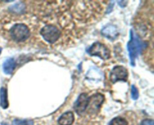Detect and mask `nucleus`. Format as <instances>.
<instances>
[{
  "instance_id": "obj_1",
  "label": "nucleus",
  "mask_w": 154,
  "mask_h": 125,
  "mask_svg": "<svg viewBox=\"0 0 154 125\" xmlns=\"http://www.w3.org/2000/svg\"><path fill=\"white\" fill-rule=\"evenodd\" d=\"M143 48V42L141 40L138 35L135 34L133 30H130V39L127 45L129 51V59L132 66H135V60L138 57Z\"/></svg>"
},
{
  "instance_id": "obj_2",
  "label": "nucleus",
  "mask_w": 154,
  "mask_h": 125,
  "mask_svg": "<svg viewBox=\"0 0 154 125\" xmlns=\"http://www.w3.org/2000/svg\"><path fill=\"white\" fill-rule=\"evenodd\" d=\"M10 35L15 42H22L29 37L30 31L24 23H17L11 28Z\"/></svg>"
},
{
  "instance_id": "obj_3",
  "label": "nucleus",
  "mask_w": 154,
  "mask_h": 125,
  "mask_svg": "<svg viewBox=\"0 0 154 125\" xmlns=\"http://www.w3.org/2000/svg\"><path fill=\"white\" fill-rule=\"evenodd\" d=\"M87 53L93 57H98L102 60H108L111 57L109 49L101 42H95L87 49Z\"/></svg>"
},
{
  "instance_id": "obj_4",
  "label": "nucleus",
  "mask_w": 154,
  "mask_h": 125,
  "mask_svg": "<svg viewBox=\"0 0 154 125\" xmlns=\"http://www.w3.org/2000/svg\"><path fill=\"white\" fill-rule=\"evenodd\" d=\"M41 35L44 38V39L46 40L48 42H49V43H54L60 37L61 33L58 30V28H57L55 26L48 24V25H46L42 29Z\"/></svg>"
},
{
  "instance_id": "obj_5",
  "label": "nucleus",
  "mask_w": 154,
  "mask_h": 125,
  "mask_svg": "<svg viewBox=\"0 0 154 125\" xmlns=\"http://www.w3.org/2000/svg\"><path fill=\"white\" fill-rule=\"evenodd\" d=\"M105 100V96L102 93H96L88 97L87 110V112H98Z\"/></svg>"
},
{
  "instance_id": "obj_6",
  "label": "nucleus",
  "mask_w": 154,
  "mask_h": 125,
  "mask_svg": "<svg viewBox=\"0 0 154 125\" xmlns=\"http://www.w3.org/2000/svg\"><path fill=\"white\" fill-rule=\"evenodd\" d=\"M128 71L124 66H116L111 70L110 74V80L113 84L118 81H126L128 79Z\"/></svg>"
},
{
  "instance_id": "obj_7",
  "label": "nucleus",
  "mask_w": 154,
  "mask_h": 125,
  "mask_svg": "<svg viewBox=\"0 0 154 125\" xmlns=\"http://www.w3.org/2000/svg\"><path fill=\"white\" fill-rule=\"evenodd\" d=\"M88 95L86 93H83L80 94L77 100L74 103V109L75 110L78 114H81L86 111L88 102Z\"/></svg>"
},
{
  "instance_id": "obj_8",
  "label": "nucleus",
  "mask_w": 154,
  "mask_h": 125,
  "mask_svg": "<svg viewBox=\"0 0 154 125\" xmlns=\"http://www.w3.org/2000/svg\"><path fill=\"white\" fill-rule=\"evenodd\" d=\"M101 33H102V36H104L107 39H110L111 41H114L119 36L117 27L113 24H108L106 27L102 29Z\"/></svg>"
},
{
  "instance_id": "obj_9",
  "label": "nucleus",
  "mask_w": 154,
  "mask_h": 125,
  "mask_svg": "<svg viewBox=\"0 0 154 125\" xmlns=\"http://www.w3.org/2000/svg\"><path fill=\"white\" fill-rule=\"evenodd\" d=\"M74 121L75 115L72 111H66L58 119V123L60 125H72Z\"/></svg>"
},
{
  "instance_id": "obj_10",
  "label": "nucleus",
  "mask_w": 154,
  "mask_h": 125,
  "mask_svg": "<svg viewBox=\"0 0 154 125\" xmlns=\"http://www.w3.org/2000/svg\"><path fill=\"white\" fill-rule=\"evenodd\" d=\"M17 66V63L14 58H8L3 63V72L6 75H11Z\"/></svg>"
},
{
  "instance_id": "obj_11",
  "label": "nucleus",
  "mask_w": 154,
  "mask_h": 125,
  "mask_svg": "<svg viewBox=\"0 0 154 125\" xmlns=\"http://www.w3.org/2000/svg\"><path fill=\"white\" fill-rule=\"evenodd\" d=\"M0 105L4 109H6L9 105L8 100V90L7 88L4 87L0 89Z\"/></svg>"
},
{
  "instance_id": "obj_12",
  "label": "nucleus",
  "mask_w": 154,
  "mask_h": 125,
  "mask_svg": "<svg viewBox=\"0 0 154 125\" xmlns=\"http://www.w3.org/2000/svg\"><path fill=\"white\" fill-rule=\"evenodd\" d=\"M34 121L30 119H14L13 125H33Z\"/></svg>"
},
{
  "instance_id": "obj_13",
  "label": "nucleus",
  "mask_w": 154,
  "mask_h": 125,
  "mask_svg": "<svg viewBox=\"0 0 154 125\" xmlns=\"http://www.w3.org/2000/svg\"><path fill=\"white\" fill-rule=\"evenodd\" d=\"M109 125H128V122L123 117H116L110 121Z\"/></svg>"
},
{
  "instance_id": "obj_14",
  "label": "nucleus",
  "mask_w": 154,
  "mask_h": 125,
  "mask_svg": "<svg viewBox=\"0 0 154 125\" xmlns=\"http://www.w3.org/2000/svg\"><path fill=\"white\" fill-rule=\"evenodd\" d=\"M9 9H10L11 11L21 12L22 11V10H24V5H23V3L22 4H21V3H17V4L14 5H12L11 7L9 8Z\"/></svg>"
},
{
  "instance_id": "obj_15",
  "label": "nucleus",
  "mask_w": 154,
  "mask_h": 125,
  "mask_svg": "<svg viewBox=\"0 0 154 125\" xmlns=\"http://www.w3.org/2000/svg\"><path fill=\"white\" fill-rule=\"evenodd\" d=\"M131 96L134 100H136L139 97V93H138V90L135 85H132V88H131Z\"/></svg>"
},
{
  "instance_id": "obj_16",
  "label": "nucleus",
  "mask_w": 154,
  "mask_h": 125,
  "mask_svg": "<svg viewBox=\"0 0 154 125\" xmlns=\"http://www.w3.org/2000/svg\"><path fill=\"white\" fill-rule=\"evenodd\" d=\"M141 125H154V121L152 119H145L142 120Z\"/></svg>"
},
{
  "instance_id": "obj_17",
  "label": "nucleus",
  "mask_w": 154,
  "mask_h": 125,
  "mask_svg": "<svg viewBox=\"0 0 154 125\" xmlns=\"http://www.w3.org/2000/svg\"><path fill=\"white\" fill-rule=\"evenodd\" d=\"M1 125H8V123H2Z\"/></svg>"
},
{
  "instance_id": "obj_18",
  "label": "nucleus",
  "mask_w": 154,
  "mask_h": 125,
  "mask_svg": "<svg viewBox=\"0 0 154 125\" xmlns=\"http://www.w3.org/2000/svg\"><path fill=\"white\" fill-rule=\"evenodd\" d=\"M2 48L0 47V54H1V53H2Z\"/></svg>"
}]
</instances>
